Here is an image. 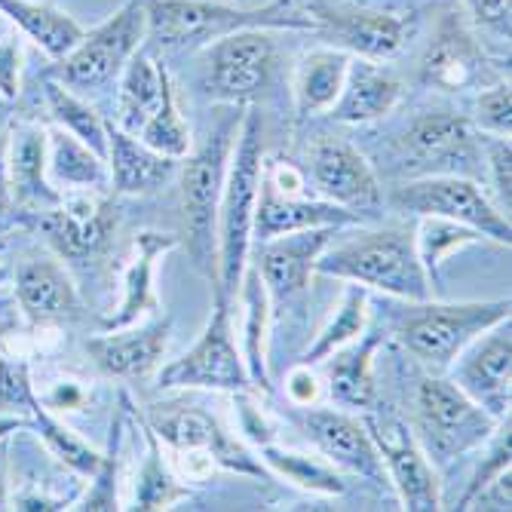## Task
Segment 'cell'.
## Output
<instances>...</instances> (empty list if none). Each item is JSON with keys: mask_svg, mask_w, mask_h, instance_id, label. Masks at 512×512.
Masks as SVG:
<instances>
[{"mask_svg": "<svg viewBox=\"0 0 512 512\" xmlns=\"http://www.w3.org/2000/svg\"><path fill=\"white\" fill-rule=\"evenodd\" d=\"M261 175H264V120L255 108H246L234 138V151H230L221 206H218V230H215V279H218L215 292H221L230 304H234L243 273L249 267L252 221L261 191Z\"/></svg>", "mask_w": 512, "mask_h": 512, "instance_id": "1", "label": "cell"}, {"mask_svg": "<svg viewBox=\"0 0 512 512\" xmlns=\"http://www.w3.org/2000/svg\"><path fill=\"white\" fill-rule=\"evenodd\" d=\"M316 273L356 283L362 289H378L408 304L427 301L433 283L417 255L414 234L405 227L359 230L356 237L325 246L316 258Z\"/></svg>", "mask_w": 512, "mask_h": 512, "instance_id": "2", "label": "cell"}, {"mask_svg": "<svg viewBox=\"0 0 512 512\" xmlns=\"http://www.w3.org/2000/svg\"><path fill=\"white\" fill-rule=\"evenodd\" d=\"M148 4V37L163 50H181L194 43H212L224 34L264 28V31H310L319 28L316 16L292 10L289 0L267 4L261 10L230 7L221 0H145Z\"/></svg>", "mask_w": 512, "mask_h": 512, "instance_id": "3", "label": "cell"}, {"mask_svg": "<svg viewBox=\"0 0 512 512\" xmlns=\"http://www.w3.org/2000/svg\"><path fill=\"white\" fill-rule=\"evenodd\" d=\"M117 126L166 157H188L191 129L178 111L169 71L145 50H138L120 74Z\"/></svg>", "mask_w": 512, "mask_h": 512, "instance_id": "4", "label": "cell"}, {"mask_svg": "<svg viewBox=\"0 0 512 512\" xmlns=\"http://www.w3.org/2000/svg\"><path fill=\"white\" fill-rule=\"evenodd\" d=\"M509 307V298L460 304H439L430 298L414 301L396 322V338L430 375H445L463 347L488 332L491 325L509 319Z\"/></svg>", "mask_w": 512, "mask_h": 512, "instance_id": "5", "label": "cell"}, {"mask_svg": "<svg viewBox=\"0 0 512 512\" xmlns=\"http://www.w3.org/2000/svg\"><path fill=\"white\" fill-rule=\"evenodd\" d=\"M497 417L476 405L454 381L442 375H427L414 393V436L433 467L451 463L463 454L482 448L494 430Z\"/></svg>", "mask_w": 512, "mask_h": 512, "instance_id": "6", "label": "cell"}, {"mask_svg": "<svg viewBox=\"0 0 512 512\" xmlns=\"http://www.w3.org/2000/svg\"><path fill=\"white\" fill-rule=\"evenodd\" d=\"M240 129V117H224L191 154L181 172V206L184 227H188V252L194 264L212 279L215 276V230H218V206L224 191V175L234 151V138Z\"/></svg>", "mask_w": 512, "mask_h": 512, "instance_id": "7", "label": "cell"}, {"mask_svg": "<svg viewBox=\"0 0 512 512\" xmlns=\"http://www.w3.org/2000/svg\"><path fill=\"white\" fill-rule=\"evenodd\" d=\"M145 427L172 451V467L191 460V467H184L188 476H197L194 467L203 463L206 470L224 467L243 476H264V463L252 457V451L237 439L230 436L215 417L203 408L191 405H178V402H163L151 405L145 414Z\"/></svg>", "mask_w": 512, "mask_h": 512, "instance_id": "8", "label": "cell"}, {"mask_svg": "<svg viewBox=\"0 0 512 512\" xmlns=\"http://www.w3.org/2000/svg\"><path fill=\"white\" fill-rule=\"evenodd\" d=\"M163 390H221L246 396L255 390L243 353L234 338V319H230V301L215 292V307L206 322L200 341L160 371Z\"/></svg>", "mask_w": 512, "mask_h": 512, "instance_id": "9", "label": "cell"}, {"mask_svg": "<svg viewBox=\"0 0 512 512\" xmlns=\"http://www.w3.org/2000/svg\"><path fill=\"white\" fill-rule=\"evenodd\" d=\"M148 40V4L145 0H126V4L102 22L96 31L83 34L74 50L59 59L53 68L56 80L68 89H105L114 83L126 62L142 50Z\"/></svg>", "mask_w": 512, "mask_h": 512, "instance_id": "10", "label": "cell"}, {"mask_svg": "<svg viewBox=\"0 0 512 512\" xmlns=\"http://www.w3.org/2000/svg\"><path fill=\"white\" fill-rule=\"evenodd\" d=\"M399 212H411L417 218H448L457 224H467L485 240H494L500 246H509L512 240V227L509 215L500 212L476 181L463 178V175H427L417 181H405L393 191L390 200Z\"/></svg>", "mask_w": 512, "mask_h": 512, "instance_id": "11", "label": "cell"}, {"mask_svg": "<svg viewBox=\"0 0 512 512\" xmlns=\"http://www.w3.org/2000/svg\"><path fill=\"white\" fill-rule=\"evenodd\" d=\"M362 424L371 433V439H375L387 482L396 488L402 509H408V512L442 509L436 467L424 454L421 442H417L405 417H399L393 408L371 405L368 411H362Z\"/></svg>", "mask_w": 512, "mask_h": 512, "instance_id": "12", "label": "cell"}, {"mask_svg": "<svg viewBox=\"0 0 512 512\" xmlns=\"http://www.w3.org/2000/svg\"><path fill=\"white\" fill-rule=\"evenodd\" d=\"M276 65V40L264 28L224 34L206 50L209 99L224 105H246L267 89Z\"/></svg>", "mask_w": 512, "mask_h": 512, "instance_id": "13", "label": "cell"}, {"mask_svg": "<svg viewBox=\"0 0 512 512\" xmlns=\"http://www.w3.org/2000/svg\"><path fill=\"white\" fill-rule=\"evenodd\" d=\"M454 384L482 405L497 421L509 417L512 405V332L509 319L491 325L454 359Z\"/></svg>", "mask_w": 512, "mask_h": 512, "instance_id": "14", "label": "cell"}, {"mask_svg": "<svg viewBox=\"0 0 512 512\" xmlns=\"http://www.w3.org/2000/svg\"><path fill=\"white\" fill-rule=\"evenodd\" d=\"M335 237H338L335 227H316V230H298V234H283L261 243L255 270L264 279L273 310H292L295 304H304L310 276L316 273V258Z\"/></svg>", "mask_w": 512, "mask_h": 512, "instance_id": "15", "label": "cell"}, {"mask_svg": "<svg viewBox=\"0 0 512 512\" xmlns=\"http://www.w3.org/2000/svg\"><path fill=\"white\" fill-rule=\"evenodd\" d=\"M310 178L322 200L353 212L381 206V184L371 163L347 142H319L310 154Z\"/></svg>", "mask_w": 512, "mask_h": 512, "instance_id": "16", "label": "cell"}, {"mask_svg": "<svg viewBox=\"0 0 512 512\" xmlns=\"http://www.w3.org/2000/svg\"><path fill=\"white\" fill-rule=\"evenodd\" d=\"M304 430L316 451L335 463L338 470L356 473L368 482H387L381 454L375 448V439L365 430L362 417H353L338 408H310L304 414Z\"/></svg>", "mask_w": 512, "mask_h": 512, "instance_id": "17", "label": "cell"}, {"mask_svg": "<svg viewBox=\"0 0 512 512\" xmlns=\"http://www.w3.org/2000/svg\"><path fill=\"white\" fill-rule=\"evenodd\" d=\"M365 215L344 209L338 203H329L322 197H286L276 188L264 181L261 175V191H258V203H255V221H252V240L264 243L283 234H298V230H316V227H356L362 224Z\"/></svg>", "mask_w": 512, "mask_h": 512, "instance_id": "18", "label": "cell"}, {"mask_svg": "<svg viewBox=\"0 0 512 512\" xmlns=\"http://www.w3.org/2000/svg\"><path fill=\"white\" fill-rule=\"evenodd\" d=\"M169 335H172V322L154 319L151 325H142V329H132L129 325V329H114L99 338H89L86 353L108 378L138 381L148 378L163 362Z\"/></svg>", "mask_w": 512, "mask_h": 512, "instance_id": "19", "label": "cell"}, {"mask_svg": "<svg viewBox=\"0 0 512 512\" xmlns=\"http://www.w3.org/2000/svg\"><path fill=\"white\" fill-rule=\"evenodd\" d=\"M117 212L108 200L96 194H71L62 197L56 209L46 212L43 230L53 246L65 258H86L96 255L114 234Z\"/></svg>", "mask_w": 512, "mask_h": 512, "instance_id": "20", "label": "cell"}, {"mask_svg": "<svg viewBox=\"0 0 512 512\" xmlns=\"http://www.w3.org/2000/svg\"><path fill=\"white\" fill-rule=\"evenodd\" d=\"M316 22H329L341 50L362 59H393L408 43L414 19L384 10H319Z\"/></svg>", "mask_w": 512, "mask_h": 512, "instance_id": "21", "label": "cell"}, {"mask_svg": "<svg viewBox=\"0 0 512 512\" xmlns=\"http://www.w3.org/2000/svg\"><path fill=\"white\" fill-rule=\"evenodd\" d=\"M16 301L34 325L80 316V295L68 270L53 258H28L16 267Z\"/></svg>", "mask_w": 512, "mask_h": 512, "instance_id": "22", "label": "cell"}, {"mask_svg": "<svg viewBox=\"0 0 512 512\" xmlns=\"http://www.w3.org/2000/svg\"><path fill=\"white\" fill-rule=\"evenodd\" d=\"M402 142L417 166L463 169L479 157L470 120L457 114H421L408 126Z\"/></svg>", "mask_w": 512, "mask_h": 512, "instance_id": "23", "label": "cell"}, {"mask_svg": "<svg viewBox=\"0 0 512 512\" xmlns=\"http://www.w3.org/2000/svg\"><path fill=\"white\" fill-rule=\"evenodd\" d=\"M402 99V83L393 71L381 68L375 59H362V56H350V68H347V80L338 102L329 108V114L338 123H375L381 117H387Z\"/></svg>", "mask_w": 512, "mask_h": 512, "instance_id": "24", "label": "cell"}, {"mask_svg": "<svg viewBox=\"0 0 512 512\" xmlns=\"http://www.w3.org/2000/svg\"><path fill=\"white\" fill-rule=\"evenodd\" d=\"M175 246H178L175 234H160V230H145V234H138L132 258L123 273V298H120L117 310L102 322L105 332L129 329V325H135L145 313L160 307L157 292H154V267Z\"/></svg>", "mask_w": 512, "mask_h": 512, "instance_id": "25", "label": "cell"}, {"mask_svg": "<svg viewBox=\"0 0 512 512\" xmlns=\"http://www.w3.org/2000/svg\"><path fill=\"white\" fill-rule=\"evenodd\" d=\"M384 344V332L371 329L368 335L362 332L353 344L335 350L322 365L325 384L338 405L368 411L378 399V384H375V353Z\"/></svg>", "mask_w": 512, "mask_h": 512, "instance_id": "26", "label": "cell"}, {"mask_svg": "<svg viewBox=\"0 0 512 512\" xmlns=\"http://www.w3.org/2000/svg\"><path fill=\"white\" fill-rule=\"evenodd\" d=\"M108 175L114 194H151L175 175L178 160L166 157L138 138L108 123Z\"/></svg>", "mask_w": 512, "mask_h": 512, "instance_id": "27", "label": "cell"}, {"mask_svg": "<svg viewBox=\"0 0 512 512\" xmlns=\"http://www.w3.org/2000/svg\"><path fill=\"white\" fill-rule=\"evenodd\" d=\"M421 77L427 86L445 92H463L476 86L482 77V50L473 34L460 22H445L421 62Z\"/></svg>", "mask_w": 512, "mask_h": 512, "instance_id": "28", "label": "cell"}, {"mask_svg": "<svg viewBox=\"0 0 512 512\" xmlns=\"http://www.w3.org/2000/svg\"><path fill=\"white\" fill-rule=\"evenodd\" d=\"M10 191L19 206L50 212L59 206V191L46 181V132L19 126L10 132Z\"/></svg>", "mask_w": 512, "mask_h": 512, "instance_id": "29", "label": "cell"}, {"mask_svg": "<svg viewBox=\"0 0 512 512\" xmlns=\"http://www.w3.org/2000/svg\"><path fill=\"white\" fill-rule=\"evenodd\" d=\"M347 68H350V53L341 50V46H319V50H310L292 77V96H295V111L298 117H313L329 111L347 80Z\"/></svg>", "mask_w": 512, "mask_h": 512, "instance_id": "30", "label": "cell"}, {"mask_svg": "<svg viewBox=\"0 0 512 512\" xmlns=\"http://www.w3.org/2000/svg\"><path fill=\"white\" fill-rule=\"evenodd\" d=\"M0 13L22 28L28 40H34L50 59H65L83 40V28L62 10L40 4V0H0Z\"/></svg>", "mask_w": 512, "mask_h": 512, "instance_id": "31", "label": "cell"}, {"mask_svg": "<svg viewBox=\"0 0 512 512\" xmlns=\"http://www.w3.org/2000/svg\"><path fill=\"white\" fill-rule=\"evenodd\" d=\"M46 169L71 191H102L111 184L108 160L86 148L68 129L46 132Z\"/></svg>", "mask_w": 512, "mask_h": 512, "instance_id": "32", "label": "cell"}, {"mask_svg": "<svg viewBox=\"0 0 512 512\" xmlns=\"http://www.w3.org/2000/svg\"><path fill=\"white\" fill-rule=\"evenodd\" d=\"M240 301H243V362L249 368V378L258 390L270 393V378H267V338H270V319H273V307H270V295L264 289V279L255 267H246L243 283H240Z\"/></svg>", "mask_w": 512, "mask_h": 512, "instance_id": "33", "label": "cell"}, {"mask_svg": "<svg viewBox=\"0 0 512 512\" xmlns=\"http://www.w3.org/2000/svg\"><path fill=\"white\" fill-rule=\"evenodd\" d=\"M264 467L273 470L276 476H283L286 482H292L295 488L307 491V494H319V497H338L347 491V482L341 479L335 463H329L325 457H313L304 451H289L279 448L273 442H261L258 445Z\"/></svg>", "mask_w": 512, "mask_h": 512, "instance_id": "34", "label": "cell"}, {"mask_svg": "<svg viewBox=\"0 0 512 512\" xmlns=\"http://www.w3.org/2000/svg\"><path fill=\"white\" fill-rule=\"evenodd\" d=\"M28 414H31V424L37 427L40 439L46 442V448H50L53 457H59L68 470H74L80 476H92V473L99 470L102 451H96L89 442H83L68 424H62L59 417L50 411V405H46L40 396H34Z\"/></svg>", "mask_w": 512, "mask_h": 512, "instance_id": "35", "label": "cell"}, {"mask_svg": "<svg viewBox=\"0 0 512 512\" xmlns=\"http://www.w3.org/2000/svg\"><path fill=\"white\" fill-rule=\"evenodd\" d=\"M43 89H46V105H50L59 126L68 129L74 138H80V142L96 151L99 157H108V123L96 114V108H89L59 80H46Z\"/></svg>", "mask_w": 512, "mask_h": 512, "instance_id": "36", "label": "cell"}, {"mask_svg": "<svg viewBox=\"0 0 512 512\" xmlns=\"http://www.w3.org/2000/svg\"><path fill=\"white\" fill-rule=\"evenodd\" d=\"M365 325H368V295L362 286H350L341 307L335 310V316L329 319V325L316 335V341L304 350L301 362L304 365H319L329 359L335 350L353 344L362 332H365Z\"/></svg>", "mask_w": 512, "mask_h": 512, "instance_id": "37", "label": "cell"}, {"mask_svg": "<svg viewBox=\"0 0 512 512\" xmlns=\"http://www.w3.org/2000/svg\"><path fill=\"white\" fill-rule=\"evenodd\" d=\"M485 237L479 234V230L467 227V224H457V221H448V218H421V227H417V255H421V264L430 276V283H436V276L442 270V264L460 252L467 249L473 243H482Z\"/></svg>", "mask_w": 512, "mask_h": 512, "instance_id": "38", "label": "cell"}, {"mask_svg": "<svg viewBox=\"0 0 512 512\" xmlns=\"http://www.w3.org/2000/svg\"><path fill=\"white\" fill-rule=\"evenodd\" d=\"M148 460L135 479V509H169L175 500L188 497V488L181 485L172 463L163 457L160 439L148 430Z\"/></svg>", "mask_w": 512, "mask_h": 512, "instance_id": "39", "label": "cell"}, {"mask_svg": "<svg viewBox=\"0 0 512 512\" xmlns=\"http://www.w3.org/2000/svg\"><path fill=\"white\" fill-rule=\"evenodd\" d=\"M120 445H123V421L117 417L114 427H111V448L102 454L99 470L89 476L92 485L83 494L77 509H86V512H114V509H120V497H117V488H120V482H117L120 479Z\"/></svg>", "mask_w": 512, "mask_h": 512, "instance_id": "40", "label": "cell"}, {"mask_svg": "<svg viewBox=\"0 0 512 512\" xmlns=\"http://www.w3.org/2000/svg\"><path fill=\"white\" fill-rule=\"evenodd\" d=\"M34 387L28 375V362L10 356L0 347V414H25L31 417V402H34Z\"/></svg>", "mask_w": 512, "mask_h": 512, "instance_id": "41", "label": "cell"}, {"mask_svg": "<svg viewBox=\"0 0 512 512\" xmlns=\"http://www.w3.org/2000/svg\"><path fill=\"white\" fill-rule=\"evenodd\" d=\"M503 424H506L503 430H494L497 436H494V442H491L485 460L479 463V470L473 473V479H470V485H467V494L460 497L457 509H467L470 500H473L482 488H488L491 482H497L500 476L509 473V457H512V445H509V417H506Z\"/></svg>", "mask_w": 512, "mask_h": 512, "instance_id": "42", "label": "cell"}, {"mask_svg": "<svg viewBox=\"0 0 512 512\" xmlns=\"http://www.w3.org/2000/svg\"><path fill=\"white\" fill-rule=\"evenodd\" d=\"M476 123L497 138L512 135V92L509 83H497L488 92H482L476 102Z\"/></svg>", "mask_w": 512, "mask_h": 512, "instance_id": "43", "label": "cell"}, {"mask_svg": "<svg viewBox=\"0 0 512 512\" xmlns=\"http://www.w3.org/2000/svg\"><path fill=\"white\" fill-rule=\"evenodd\" d=\"M485 151H488V166H491L494 191L500 200V212L506 209V215H509V206H512V148H509V138L488 135Z\"/></svg>", "mask_w": 512, "mask_h": 512, "instance_id": "44", "label": "cell"}, {"mask_svg": "<svg viewBox=\"0 0 512 512\" xmlns=\"http://www.w3.org/2000/svg\"><path fill=\"white\" fill-rule=\"evenodd\" d=\"M467 7L476 25L509 40V0H467Z\"/></svg>", "mask_w": 512, "mask_h": 512, "instance_id": "45", "label": "cell"}, {"mask_svg": "<svg viewBox=\"0 0 512 512\" xmlns=\"http://www.w3.org/2000/svg\"><path fill=\"white\" fill-rule=\"evenodd\" d=\"M22 50L16 40H0V99L13 102L19 96Z\"/></svg>", "mask_w": 512, "mask_h": 512, "instance_id": "46", "label": "cell"}, {"mask_svg": "<svg viewBox=\"0 0 512 512\" xmlns=\"http://www.w3.org/2000/svg\"><path fill=\"white\" fill-rule=\"evenodd\" d=\"M286 393L295 405L310 408L319 399V378L313 375V365H295L286 378Z\"/></svg>", "mask_w": 512, "mask_h": 512, "instance_id": "47", "label": "cell"}, {"mask_svg": "<svg viewBox=\"0 0 512 512\" xmlns=\"http://www.w3.org/2000/svg\"><path fill=\"white\" fill-rule=\"evenodd\" d=\"M13 206L10 191V132H0V218H4Z\"/></svg>", "mask_w": 512, "mask_h": 512, "instance_id": "48", "label": "cell"}, {"mask_svg": "<svg viewBox=\"0 0 512 512\" xmlns=\"http://www.w3.org/2000/svg\"><path fill=\"white\" fill-rule=\"evenodd\" d=\"M46 405L50 408H74V405H80V390L74 384H59V390L50 393Z\"/></svg>", "mask_w": 512, "mask_h": 512, "instance_id": "49", "label": "cell"}, {"mask_svg": "<svg viewBox=\"0 0 512 512\" xmlns=\"http://www.w3.org/2000/svg\"><path fill=\"white\" fill-rule=\"evenodd\" d=\"M22 427H31V417H25V414H0V442H4L10 433L22 430Z\"/></svg>", "mask_w": 512, "mask_h": 512, "instance_id": "50", "label": "cell"}, {"mask_svg": "<svg viewBox=\"0 0 512 512\" xmlns=\"http://www.w3.org/2000/svg\"><path fill=\"white\" fill-rule=\"evenodd\" d=\"M0 509H7V451L0 442Z\"/></svg>", "mask_w": 512, "mask_h": 512, "instance_id": "51", "label": "cell"}, {"mask_svg": "<svg viewBox=\"0 0 512 512\" xmlns=\"http://www.w3.org/2000/svg\"><path fill=\"white\" fill-rule=\"evenodd\" d=\"M4 276H7V270H4V267H0V283H4Z\"/></svg>", "mask_w": 512, "mask_h": 512, "instance_id": "52", "label": "cell"}]
</instances>
